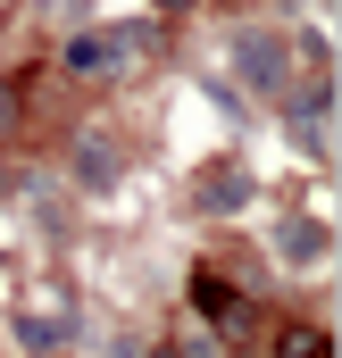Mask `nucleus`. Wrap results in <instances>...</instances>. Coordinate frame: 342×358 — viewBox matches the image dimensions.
<instances>
[{
  "instance_id": "obj_4",
  "label": "nucleus",
  "mask_w": 342,
  "mask_h": 358,
  "mask_svg": "<svg viewBox=\"0 0 342 358\" xmlns=\"http://www.w3.org/2000/svg\"><path fill=\"white\" fill-rule=\"evenodd\" d=\"M0 125H8V84H0Z\"/></svg>"
},
{
  "instance_id": "obj_2",
  "label": "nucleus",
  "mask_w": 342,
  "mask_h": 358,
  "mask_svg": "<svg viewBox=\"0 0 342 358\" xmlns=\"http://www.w3.org/2000/svg\"><path fill=\"white\" fill-rule=\"evenodd\" d=\"M275 358H326V334H309V325H284Z\"/></svg>"
},
{
  "instance_id": "obj_1",
  "label": "nucleus",
  "mask_w": 342,
  "mask_h": 358,
  "mask_svg": "<svg viewBox=\"0 0 342 358\" xmlns=\"http://www.w3.org/2000/svg\"><path fill=\"white\" fill-rule=\"evenodd\" d=\"M242 76H259V84L275 92V84H284V42H267V34H251V42H242Z\"/></svg>"
},
{
  "instance_id": "obj_5",
  "label": "nucleus",
  "mask_w": 342,
  "mask_h": 358,
  "mask_svg": "<svg viewBox=\"0 0 342 358\" xmlns=\"http://www.w3.org/2000/svg\"><path fill=\"white\" fill-rule=\"evenodd\" d=\"M159 8H175V0H159Z\"/></svg>"
},
{
  "instance_id": "obj_3",
  "label": "nucleus",
  "mask_w": 342,
  "mask_h": 358,
  "mask_svg": "<svg viewBox=\"0 0 342 358\" xmlns=\"http://www.w3.org/2000/svg\"><path fill=\"white\" fill-rule=\"evenodd\" d=\"M117 167H109V142H84V183H109Z\"/></svg>"
},
{
  "instance_id": "obj_6",
  "label": "nucleus",
  "mask_w": 342,
  "mask_h": 358,
  "mask_svg": "<svg viewBox=\"0 0 342 358\" xmlns=\"http://www.w3.org/2000/svg\"><path fill=\"white\" fill-rule=\"evenodd\" d=\"M159 358H175V350H159Z\"/></svg>"
}]
</instances>
